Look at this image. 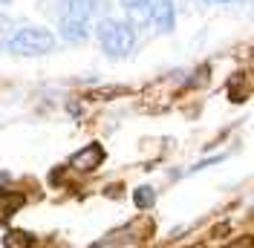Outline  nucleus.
<instances>
[{"label": "nucleus", "instance_id": "obj_1", "mask_svg": "<svg viewBox=\"0 0 254 248\" xmlns=\"http://www.w3.org/2000/svg\"><path fill=\"white\" fill-rule=\"evenodd\" d=\"M95 38L104 49V55L125 58L136 44V26L130 20H119V17H101L95 26Z\"/></svg>", "mask_w": 254, "mask_h": 248}, {"label": "nucleus", "instance_id": "obj_2", "mask_svg": "<svg viewBox=\"0 0 254 248\" xmlns=\"http://www.w3.org/2000/svg\"><path fill=\"white\" fill-rule=\"evenodd\" d=\"M6 49L12 55H23V58H38V55H47L55 49V35L49 29H41V26H23L17 29L9 41H6Z\"/></svg>", "mask_w": 254, "mask_h": 248}, {"label": "nucleus", "instance_id": "obj_3", "mask_svg": "<svg viewBox=\"0 0 254 248\" xmlns=\"http://www.w3.org/2000/svg\"><path fill=\"white\" fill-rule=\"evenodd\" d=\"M64 12L61 17H78V20H93V15L104 6V0H61Z\"/></svg>", "mask_w": 254, "mask_h": 248}, {"label": "nucleus", "instance_id": "obj_4", "mask_svg": "<svg viewBox=\"0 0 254 248\" xmlns=\"http://www.w3.org/2000/svg\"><path fill=\"white\" fill-rule=\"evenodd\" d=\"M101 162H104V150H101L98 144H90V147L78 150V153L69 159V168H72V171H95Z\"/></svg>", "mask_w": 254, "mask_h": 248}, {"label": "nucleus", "instance_id": "obj_5", "mask_svg": "<svg viewBox=\"0 0 254 248\" xmlns=\"http://www.w3.org/2000/svg\"><path fill=\"white\" fill-rule=\"evenodd\" d=\"M58 29L61 38L69 44H78L84 38H90V20H78V17H61L58 20Z\"/></svg>", "mask_w": 254, "mask_h": 248}, {"label": "nucleus", "instance_id": "obj_6", "mask_svg": "<svg viewBox=\"0 0 254 248\" xmlns=\"http://www.w3.org/2000/svg\"><path fill=\"white\" fill-rule=\"evenodd\" d=\"M133 202H136V208H150V205L156 202V190L147 187V185L136 187V190H133Z\"/></svg>", "mask_w": 254, "mask_h": 248}, {"label": "nucleus", "instance_id": "obj_7", "mask_svg": "<svg viewBox=\"0 0 254 248\" xmlns=\"http://www.w3.org/2000/svg\"><path fill=\"white\" fill-rule=\"evenodd\" d=\"M211 3H228V0H211Z\"/></svg>", "mask_w": 254, "mask_h": 248}, {"label": "nucleus", "instance_id": "obj_8", "mask_svg": "<svg viewBox=\"0 0 254 248\" xmlns=\"http://www.w3.org/2000/svg\"><path fill=\"white\" fill-rule=\"evenodd\" d=\"M122 3H127V0H122Z\"/></svg>", "mask_w": 254, "mask_h": 248}]
</instances>
